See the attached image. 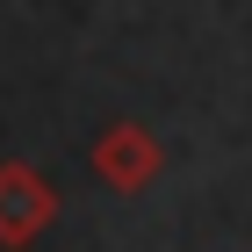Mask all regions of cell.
Masks as SVG:
<instances>
[{
  "mask_svg": "<svg viewBox=\"0 0 252 252\" xmlns=\"http://www.w3.org/2000/svg\"><path fill=\"white\" fill-rule=\"evenodd\" d=\"M51 223H58V188H51L29 158H7V166H0V245L29 252Z\"/></svg>",
  "mask_w": 252,
  "mask_h": 252,
  "instance_id": "obj_2",
  "label": "cell"
},
{
  "mask_svg": "<svg viewBox=\"0 0 252 252\" xmlns=\"http://www.w3.org/2000/svg\"><path fill=\"white\" fill-rule=\"evenodd\" d=\"M158 173H166L158 130H144V123H108V130L94 137V180L108 194H144Z\"/></svg>",
  "mask_w": 252,
  "mask_h": 252,
  "instance_id": "obj_1",
  "label": "cell"
}]
</instances>
